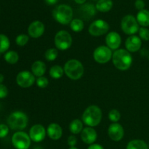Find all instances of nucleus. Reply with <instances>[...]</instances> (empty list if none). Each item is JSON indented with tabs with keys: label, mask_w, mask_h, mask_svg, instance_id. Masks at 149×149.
Listing matches in <instances>:
<instances>
[{
	"label": "nucleus",
	"mask_w": 149,
	"mask_h": 149,
	"mask_svg": "<svg viewBox=\"0 0 149 149\" xmlns=\"http://www.w3.org/2000/svg\"><path fill=\"white\" fill-rule=\"evenodd\" d=\"M94 1H97V0H94Z\"/></svg>",
	"instance_id": "nucleus-43"
},
{
	"label": "nucleus",
	"mask_w": 149,
	"mask_h": 149,
	"mask_svg": "<svg viewBox=\"0 0 149 149\" xmlns=\"http://www.w3.org/2000/svg\"><path fill=\"white\" fill-rule=\"evenodd\" d=\"M70 26H71L72 31L75 32H79L83 30L84 25L81 19L76 18L71 20V22L70 23Z\"/></svg>",
	"instance_id": "nucleus-27"
},
{
	"label": "nucleus",
	"mask_w": 149,
	"mask_h": 149,
	"mask_svg": "<svg viewBox=\"0 0 149 149\" xmlns=\"http://www.w3.org/2000/svg\"><path fill=\"white\" fill-rule=\"evenodd\" d=\"M29 136L31 140L33 142L39 143L44 140L46 136V130L45 128L41 124L33 125L29 131Z\"/></svg>",
	"instance_id": "nucleus-13"
},
{
	"label": "nucleus",
	"mask_w": 149,
	"mask_h": 149,
	"mask_svg": "<svg viewBox=\"0 0 149 149\" xmlns=\"http://www.w3.org/2000/svg\"><path fill=\"white\" fill-rule=\"evenodd\" d=\"M8 94V89L4 85L0 83V99L6 97Z\"/></svg>",
	"instance_id": "nucleus-35"
},
{
	"label": "nucleus",
	"mask_w": 149,
	"mask_h": 149,
	"mask_svg": "<svg viewBox=\"0 0 149 149\" xmlns=\"http://www.w3.org/2000/svg\"><path fill=\"white\" fill-rule=\"evenodd\" d=\"M9 132V128L5 124H0V138L6 137Z\"/></svg>",
	"instance_id": "nucleus-34"
},
{
	"label": "nucleus",
	"mask_w": 149,
	"mask_h": 149,
	"mask_svg": "<svg viewBox=\"0 0 149 149\" xmlns=\"http://www.w3.org/2000/svg\"><path fill=\"white\" fill-rule=\"evenodd\" d=\"M112 56L113 54H112L111 49L104 45L97 47L93 53L94 59L99 64H106L109 62L112 58Z\"/></svg>",
	"instance_id": "nucleus-9"
},
{
	"label": "nucleus",
	"mask_w": 149,
	"mask_h": 149,
	"mask_svg": "<svg viewBox=\"0 0 149 149\" xmlns=\"http://www.w3.org/2000/svg\"><path fill=\"white\" fill-rule=\"evenodd\" d=\"M68 149H79V148H76L75 146H74V147H71V148H69Z\"/></svg>",
	"instance_id": "nucleus-42"
},
{
	"label": "nucleus",
	"mask_w": 149,
	"mask_h": 149,
	"mask_svg": "<svg viewBox=\"0 0 149 149\" xmlns=\"http://www.w3.org/2000/svg\"><path fill=\"white\" fill-rule=\"evenodd\" d=\"M96 7L90 3L83 4L79 8V15L82 19L89 20L93 18L96 14Z\"/></svg>",
	"instance_id": "nucleus-15"
},
{
	"label": "nucleus",
	"mask_w": 149,
	"mask_h": 149,
	"mask_svg": "<svg viewBox=\"0 0 149 149\" xmlns=\"http://www.w3.org/2000/svg\"><path fill=\"white\" fill-rule=\"evenodd\" d=\"M47 133L50 139L53 140H58L62 137L63 130L59 124L52 123L48 126L47 129Z\"/></svg>",
	"instance_id": "nucleus-19"
},
{
	"label": "nucleus",
	"mask_w": 149,
	"mask_h": 149,
	"mask_svg": "<svg viewBox=\"0 0 149 149\" xmlns=\"http://www.w3.org/2000/svg\"><path fill=\"white\" fill-rule=\"evenodd\" d=\"M141 39L136 35H130L125 42V47L129 52H137L141 48Z\"/></svg>",
	"instance_id": "nucleus-16"
},
{
	"label": "nucleus",
	"mask_w": 149,
	"mask_h": 149,
	"mask_svg": "<svg viewBox=\"0 0 149 149\" xmlns=\"http://www.w3.org/2000/svg\"><path fill=\"white\" fill-rule=\"evenodd\" d=\"M87 149H104V148L99 144H91Z\"/></svg>",
	"instance_id": "nucleus-38"
},
{
	"label": "nucleus",
	"mask_w": 149,
	"mask_h": 149,
	"mask_svg": "<svg viewBox=\"0 0 149 149\" xmlns=\"http://www.w3.org/2000/svg\"><path fill=\"white\" fill-rule=\"evenodd\" d=\"M64 72L71 80H79L84 74V67L78 60H68L64 66Z\"/></svg>",
	"instance_id": "nucleus-3"
},
{
	"label": "nucleus",
	"mask_w": 149,
	"mask_h": 149,
	"mask_svg": "<svg viewBox=\"0 0 149 149\" xmlns=\"http://www.w3.org/2000/svg\"><path fill=\"white\" fill-rule=\"evenodd\" d=\"M16 82L20 87L29 88L34 83V74L29 71H22L17 75Z\"/></svg>",
	"instance_id": "nucleus-11"
},
{
	"label": "nucleus",
	"mask_w": 149,
	"mask_h": 149,
	"mask_svg": "<svg viewBox=\"0 0 149 149\" xmlns=\"http://www.w3.org/2000/svg\"><path fill=\"white\" fill-rule=\"evenodd\" d=\"M4 59L7 61V63L10 64H14L15 63L17 62L19 59L18 54L17 53V52L14 51H8L5 53L4 55Z\"/></svg>",
	"instance_id": "nucleus-26"
},
{
	"label": "nucleus",
	"mask_w": 149,
	"mask_h": 149,
	"mask_svg": "<svg viewBox=\"0 0 149 149\" xmlns=\"http://www.w3.org/2000/svg\"><path fill=\"white\" fill-rule=\"evenodd\" d=\"M102 119V111L96 105L89 106L84 110L82 115V121L88 127H96L100 123Z\"/></svg>",
	"instance_id": "nucleus-2"
},
{
	"label": "nucleus",
	"mask_w": 149,
	"mask_h": 149,
	"mask_svg": "<svg viewBox=\"0 0 149 149\" xmlns=\"http://www.w3.org/2000/svg\"><path fill=\"white\" fill-rule=\"evenodd\" d=\"M9 38L4 34H0V53H4L10 48Z\"/></svg>",
	"instance_id": "nucleus-28"
},
{
	"label": "nucleus",
	"mask_w": 149,
	"mask_h": 149,
	"mask_svg": "<svg viewBox=\"0 0 149 149\" xmlns=\"http://www.w3.org/2000/svg\"><path fill=\"white\" fill-rule=\"evenodd\" d=\"M106 42L110 49L116 50L120 46L122 39H121L120 35L117 32H111L108 34L106 36Z\"/></svg>",
	"instance_id": "nucleus-18"
},
{
	"label": "nucleus",
	"mask_w": 149,
	"mask_h": 149,
	"mask_svg": "<svg viewBox=\"0 0 149 149\" xmlns=\"http://www.w3.org/2000/svg\"><path fill=\"white\" fill-rule=\"evenodd\" d=\"M64 69L59 65H54L49 70V75L54 79H59L63 75Z\"/></svg>",
	"instance_id": "nucleus-25"
},
{
	"label": "nucleus",
	"mask_w": 149,
	"mask_h": 149,
	"mask_svg": "<svg viewBox=\"0 0 149 149\" xmlns=\"http://www.w3.org/2000/svg\"><path fill=\"white\" fill-rule=\"evenodd\" d=\"M148 148H149V145H148Z\"/></svg>",
	"instance_id": "nucleus-44"
},
{
	"label": "nucleus",
	"mask_w": 149,
	"mask_h": 149,
	"mask_svg": "<svg viewBox=\"0 0 149 149\" xmlns=\"http://www.w3.org/2000/svg\"><path fill=\"white\" fill-rule=\"evenodd\" d=\"M83 129V124L79 119H74L70 123L69 130L72 134H77Z\"/></svg>",
	"instance_id": "nucleus-24"
},
{
	"label": "nucleus",
	"mask_w": 149,
	"mask_h": 149,
	"mask_svg": "<svg viewBox=\"0 0 149 149\" xmlns=\"http://www.w3.org/2000/svg\"><path fill=\"white\" fill-rule=\"evenodd\" d=\"M97 134L95 130L91 127H86L82 129L81 132V138L82 141L86 144L91 145L97 140Z\"/></svg>",
	"instance_id": "nucleus-17"
},
{
	"label": "nucleus",
	"mask_w": 149,
	"mask_h": 149,
	"mask_svg": "<svg viewBox=\"0 0 149 149\" xmlns=\"http://www.w3.org/2000/svg\"><path fill=\"white\" fill-rule=\"evenodd\" d=\"M31 140L30 136L23 131H17L12 137V143L16 149H29Z\"/></svg>",
	"instance_id": "nucleus-8"
},
{
	"label": "nucleus",
	"mask_w": 149,
	"mask_h": 149,
	"mask_svg": "<svg viewBox=\"0 0 149 149\" xmlns=\"http://www.w3.org/2000/svg\"><path fill=\"white\" fill-rule=\"evenodd\" d=\"M108 134L109 137L113 141H120L124 137L125 131L121 124L118 123H113L111 124L108 129Z\"/></svg>",
	"instance_id": "nucleus-12"
},
{
	"label": "nucleus",
	"mask_w": 149,
	"mask_h": 149,
	"mask_svg": "<svg viewBox=\"0 0 149 149\" xmlns=\"http://www.w3.org/2000/svg\"><path fill=\"white\" fill-rule=\"evenodd\" d=\"M45 25L39 20H34L28 28L29 34L33 38H39L45 32Z\"/></svg>",
	"instance_id": "nucleus-14"
},
{
	"label": "nucleus",
	"mask_w": 149,
	"mask_h": 149,
	"mask_svg": "<svg viewBox=\"0 0 149 149\" xmlns=\"http://www.w3.org/2000/svg\"><path fill=\"white\" fill-rule=\"evenodd\" d=\"M36 84H37V86L39 88L44 89V88H46L48 86V84H49V80H48V79L47 77H44V76L39 77L37 80H36Z\"/></svg>",
	"instance_id": "nucleus-33"
},
{
	"label": "nucleus",
	"mask_w": 149,
	"mask_h": 149,
	"mask_svg": "<svg viewBox=\"0 0 149 149\" xmlns=\"http://www.w3.org/2000/svg\"><path fill=\"white\" fill-rule=\"evenodd\" d=\"M126 149H149V148L143 140H133L129 142Z\"/></svg>",
	"instance_id": "nucleus-23"
},
{
	"label": "nucleus",
	"mask_w": 149,
	"mask_h": 149,
	"mask_svg": "<svg viewBox=\"0 0 149 149\" xmlns=\"http://www.w3.org/2000/svg\"><path fill=\"white\" fill-rule=\"evenodd\" d=\"M121 27L126 34L134 35L139 31V23L133 15H127L122 18Z\"/></svg>",
	"instance_id": "nucleus-6"
},
{
	"label": "nucleus",
	"mask_w": 149,
	"mask_h": 149,
	"mask_svg": "<svg viewBox=\"0 0 149 149\" xmlns=\"http://www.w3.org/2000/svg\"><path fill=\"white\" fill-rule=\"evenodd\" d=\"M47 67L45 62L42 61H36L33 63L31 66L32 73L34 76L37 77H42L46 72Z\"/></svg>",
	"instance_id": "nucleus-20"
},
{
	"label": "nucleus",
	"mask_w": 149,
	"mask_h": 149,
	"mask_svg": "<svg viewBox=\"0 0 149 149\" xmlns=\"http://www.w3.org/2000/svg\"><path fill=\"white\" fill-rule=\"evenodd\" d=\"M139 36L141 39L144 41L149 40V29L146 27H141L139 29Z\"/></svg>",
	"instance_id": "nucleus-32"
},
{
	"label": "nucleus",
	"mask_w": 149,
	"mask_h": 149,
	"mask_svg": "<svg viewBox=\"0 0 149 149\" xmlns=\"http://www.w3.org/2000/svg\"><path fill=\"white\" fill-rule=\"evenodd\" d=\"M3 80H4V76L1 74H0V83H2Z\"/></svg>",
	"instance_id": "nucleus-41"
},
{
	"label": "nucleus",
	"mask_w": 149,
	"mask_h": 149,
	"mask_svg": "<svg viewBox=\"0 0 149 149\" xmlns=\"http://www.w3.org/2000/svg\"><path fill=\"white\" fill-rule=\"evenodd\" d=\"M75 1L76 3H77V4H83L85 3L86 0H74Z\"/></svg>",
	"instance_id": "nucleus-40"
},
{
	"label": "nucleus",
	"mask_w": 149,
	"mask_h": 149,
	"mask_svg": "<svg viewBox=\"0 0 149 149\" xmlns=\"http://www.w3.org/2000/svg\"><path fill=\"white\" fill-rule=\"evenodd\" d=\"M77 143V139L75 136L71 135L68 138V145L71 147H74Z\"/></svg>",
	"instance_id": "nucleus-36"
},
{
	"label": "nucleus",
	"mask_w": 149,
	"mask_h": 149,
	"mask_svg": "<svg viewBox=\"0 0 149 149\" xmlns=\"http://www.w3.org/2000/svg\"><path fill=\"white\" fill-rule=\"evenodd\" d=\"M52 15L56 21L61 24L66 25L72 20L73 10L70 6L61 4L54 9Z\"/></svg>",
	"instance_id": "nucleus-4"
},
{
	"label": "nucleus",
	"mask_w": 149,
	"mask_h": 149,
	"mask_svg": "<svg viewBox=\"0 0 149 149\" xmlns=\"http://www.w3.org/2000/svg\"><path fill=\"white\" fill-rule=\"evenodd\" d=\"M145 2H144L143 0H136L135 3V6L136 7V9L139 10H143L144 7H145Z\"/></svg>",
	"instance_id": "nucleus-37"
},
{
	"label": "nucleus",
	"mask_w": 149,
	"mask_h": 149,
	"mask_svg": "<svg viewBox=\"0 0 149 149\" xmlns=\"http://www.w3.org/2000/svg\"><path fill=\"white\" fill-rule=\"evenodd\" d=\"M58 50L55 49V48H49L47 51L45 52V56L47 61H52L56 59V58L58 57Z\"/></svg>",
	"instance_id": "nucleus-29"
},
{
	"label": "nucleus",
	"mask_w": 149,
	"mask_h": 149,
	"mask_svg": "<svg viewBox=\"0 0 149 149\" xmlns=\"http://www.w3.org/2000/svg\"><path fill=\"white\" fill-rule=\"evenodd\" d=\"M109 118L112 122L117 123V121H119L121 118L120 112L116 109L111 110L109 113Z\"/></svg>",
	"instance_id": "nucleus-30"
},
{
	"label": "nucleus",
	"mask_w": 149,
	"mask_h": 149,
	"mask_svg": "<svg viewBox=\"0 0 149 149\" xmlns=\"http://www.w3.org/2000/svg\"><path fill=\"white\" fill-rule=\"evenodd\" d=\"M137 20L139 25L143 27H146L149 26V11L148 10H140L137 14Z\"/></svg>",
	"instance_id": "nucleus-21"
},
{
	"label": "nucleus",
	"mask_w": 149,
	"mask_h": 149,
	"mask_svg": "<svg viewBox=\"0 0 149 149\" xmlns=\"http://www.w3.org/2000/svg\"><path fill=\"white\" fill-rule=\"evenodd\" d=\"M72 44L71 35L67 31L61 30L55 34V45L58 49L65 51L68 49Z\"/></svg>",
	"instance_id": "nucleus-7"
},
{
	"label": "nucleus",
	"mask_w": 149,
	"mask_h": 149,
	"mask_svg": "<svg viewBox=\"0 0 149 149\" xmlns=\"http://www.w3.org/2000/svg\"><path fill=\"white\" fill-rule=\"evenodd\" d=\"M112 61L116 68L125 71L128 70L132 65V57L127 50L119 49L116 50L113 53Z\"/></svg>",
	"instance_id": "nucleus-1"
},
{
	"label": "nucleus",
	"mask_w": 149,
	"mask_h": 149,
	"mask_svg": "<svg viewBox=\"0 0 149 149\" xmlns=\"http://www.w3.org/2000/svg\"><path fill=\"white\" fill-rule=\"evenodd\" d=\"M113 7L112 0H98L96 4V9L102 13H106L111 10Z\"/></svg>",
	"instance_id": "nucleus-22"
},
{
	"label": "nucleus",
	"mask_w": 149,
	"mask_h": 149,
	"mask_svg": "<svg viewBox=\"0 0 149 149\" xmlns=\"http://www.w3.org/2000/svg\"><path fill=\"white\" fill-rule=\"evenodd\" d=\"M29 118L26 113L21 111H15L9 115L7 118L8 125L12 129L22 130L27 127Z\"/></svg>",
	"instance_id": "nucleus-5"
},
{
	"label": "nucleus",
	"mask_w": 149,
	"mask_h": 149,
	"mask_svg": "<svg viewBox=\"0 0 149 149\" xmlns=\"http://www.w3.org/2000/svg\"><path fill=\"white\" fill-rule=\"evenodd\" d=\"M109 29V26L107 22L101 19H98L90 24L89 27V33L93 36L98 37L107 33Z\"/></svg>",
	"instance_id": "nucleus-10"
},
{
	"label": "nucleus",
	"mask_w": 149,
	"mask_h": 149,
	"mask_svg": "<svg viewBox=\"0 0 149 149\" xmlns=\"http://www.w3.org/2000/svg\"><path fill=\"white\" fill-rule=\"evenodd\" d=\"M45 3L48 5H53L58 1V0H45Z\"/></svg>",
	"instance_id": "nucleus-39"
},
{
	"label": "nucleus",
	"mask_w": 149,
	"mask_h": 149,
	"mask_svg": "<svg viewBox=\"0 0 149 149\" xmlns=\"http://www.w3.org/2000/svg\"><path fill=\"white\" fill-rule=\"evenodd\" d=\"M29 40V37L26 34H20L16 37V44L19 46H24L28 43Z\"/></svg>",
	"instance_id": "nucleus-31"
}]
</instances>
